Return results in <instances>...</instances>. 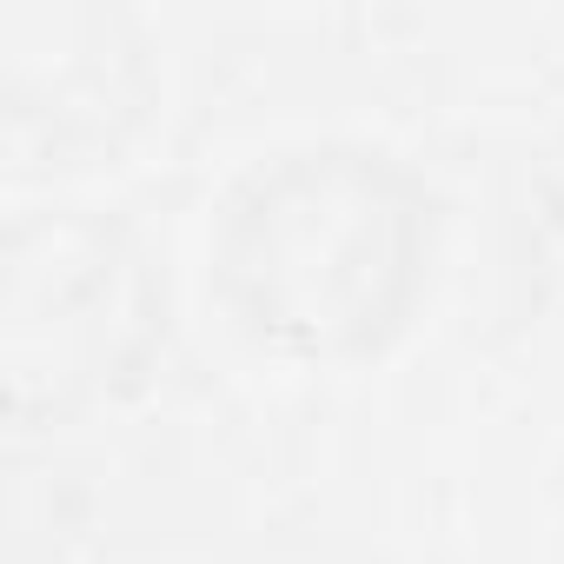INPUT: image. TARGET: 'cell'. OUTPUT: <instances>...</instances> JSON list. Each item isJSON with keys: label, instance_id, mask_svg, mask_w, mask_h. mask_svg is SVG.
I'll return each instance as SVG.
<instances>
[]
</instances>
